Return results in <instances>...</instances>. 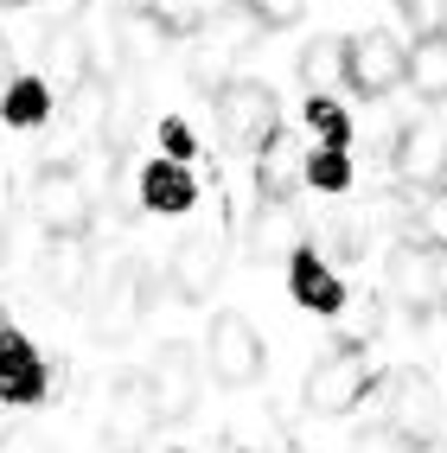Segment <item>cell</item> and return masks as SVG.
I'll use <instances>...</instances> for the list:
<instances>
[{
  "label": "cell",
  "instance_id": "cell-25",
  "mask_svg": "<svg viewBox=\"0 0 447 453\" xmlns=\"http://www.w3.org/2000/svg\"><path fill=\"white\" fill-rule=\"evenodd\" d=\"M307 128L320 134V147H351V115L333 96H307Z\"/></svg>",
  "mask_w": 447,
  "mask_h": 453
},
{
  "label": "cell",
  "instance_id": "cell-22",
  "mask_svg": "<svg viewBox=\"0 0 447 453\" xmlns=\"http://www.w3.org/2000/svg\"><path fill=\"white\" fill-rule=\"evenodd\" d=\"M0 115H7L13 128H39L51 115V83L45 77H13L7 96H0Z\"/></svg>",
  "mask_w": 447,
  "mask_h": 453
},
{
  "label": "cell",
  "instance_id": "cell-20",
  "mask_svg": "<svg viewBox=\"0 0 447 453\" xmlns=\"http://www.w3.org/2000/svg\"><path fill=\"white\" fill-rule=\"evenodd\" d=\"M301 77H307L313 96H326L333 83H345V39H339V33L307 39V51H301Z\"/></svg>",
  "mask_w": 447,
  "mask_h": 453
},
{
  "label": "cell",
  "instance_id": "cell-26",
  "mask_svg": "<svg viewBox=\"0 0 447 453\" xmlns=\"http://www.w3.org/2000/svg\"><path fill=\"white\" fill-rule=\"evenodd\" d=\"M397 19L415 39H447V0H397Z\"/></svg>",
  "mask_w": 447,
  "mask_h": 453
},
{
  "label": "cell",
  "instance_id": "cell-27",
  "mask_svg": "<svg viewBox=\"0 0 447 453\" xmlns=\"http://www.w3.org/2000/svg\"><path fill=\"white\" fill-rule=\"evenodd\" d=\"M351 453H422L409 434H397L390 421H371V428H358L351 434Z\"/></svg>",
  "mask_w": 447,
  "mask_h": 453
},
{
  "label": "cell",
  "instance_id": "cell-1",
  "mask_svg": "<svg viewBox=\"0 0 447 453\" xmlns=\"http://www.w3.org/2000/svg\"><path fill=\"white\" fill-rule=\"evenodd\" d=\"M383 294L409 319H435L447 307V256L435 243H397L390 262H383Z\"/></svg>",
  "mask_w": 447,
  "mask_h": 453
},
{
  "label": "cell",
  "instance_id": "cell-12",
  "mask_svg": "<svg viewBox=\"0 0 447 453\" xmlns=\"http://www.w3.org/2000/svg\"><path fill=\"white\" fill-rule=\"evenodd\" d=\"M39 275L51 288V300H65V307H83L89 294V275H96V250H89V236H45V256H39Z\"/></svg>",
  "mask_w": 447,
  "mask_h": 453
},
{
  "label": "cell",
  "instance_id": "cell-24",
  "mask_svg": "<svg viewBox=\"0 0 447 453\" xmlns=\"http://www.w3.org/2000/svg\"><path fill=\"white\" fill-rule=\"evenodd\" d=\"M301 179L313 192H345L351 186V154L345 147H313V154L301 160Z\"/></svg>",
  "mask_w": 447,
  "mask_h": 453
},
{
  "label": "cell",
  "instance_id": "cell-31",
  "mask_svg": "<svg viewBox=\"0 0 447 453\" xmlns=\"http://www.w3.org/2000/svg\"><path fill=\"white\" fill-rule=\"evenodd\" d=\"M326 250H333V256H358V250H365V230H358V224H333V230H326Z\"/></svg>",
  "mask_w": 447,
  "mask_h": 453
},
{
  "label": "cell",
  "instance_id": "cell-6",
  "mask_svg": "<svg viewBox=\"0 0 447 453\" xmlns=\"http://www.w3.org/2000/svg\"><path fill=\"white\" fill-rule=\"evenodd\" d=\"M365 396H371V357H365V345H333L307 371V409L313 415H345Z\"/></svg>",
  "mask_w": 447,
  "mask_h": 453
},
{
  "label": "cell",
  "instance_id": "cell-11",
  "mask_svg": "<svg viewBox=\"0 0 447 453\" xmlns=\"http://www.w3.org/2000/svg\"><path fill=\"white\" fill-rule=\"evenodd\" d=\"M390 160H397V179L415 192L447 186V122H409L403 134H390Z\"/></svg>",
  "mask_w": 447,
  "mask_h": 453
},
{
  "label": "cell",
  "instance_id": "cell-16",
  "mask_svg": "<svg viewBox=\"0 0 447 453\" xmlns=\"http://www.w3.org/2000/svg\"><path fill=\"white\" fill-rule=\"evenodd\" d=\"M192 204H198L192 166H179V160H147L141 166V211H154V218H192Z\"/></svg>",
  "mask_w": 447,
  "mask_h": 453
},
{
  "label": "cell",
  "instance_id": "cell-15",
  "mask_svg": "<svg viewBox=\"0 0 447 453\" xmlns=\"http://www.w3.org/2000/svg\"><path fill=\"white\" fill-rule=\"evenodd\" d=\"M288 294H294V307H307L320 319H339L345 313V281L333 275V262H326L320 250H294L288 256Z\"/></svg>",
  "mask_w": 447,
  "mask_h": 453
},
{
  "label": "cell",
  "instance_id": "cell-34",
  "mask_svg": "<svg viewBox=\"0 0 447 453\" xmlns=\"http://www.w3.org/2000/svg\"><path fill=\"white\" fill-rule=\"evenodd\" d=\"M441 313H447V307H441Z\"/></svg>",
  "mask_w": 447,
  "mask_h": 453
},
{
  "label": "cell",
  "instance_id": "cell-32",
  "mask_svg": "<svg viewBox=\"0 0 447 453\" xmlns=\"http://www.w3.org/2000/svg\"><path fill=\"white\" fill-rule=\"evenodd\" d=\"M7 71H13V58H7V45H0V77H7ZM7 83H13V77H7Z\"/></svg>",
  "mask_w": 447,
  "mask_h": 453
},
{
  "label": "cell",
  "instance_id": "cell-13",
  "mask_svg": "<svg viewBox=\"0 0 447 453\" xmlns=\"http://www.w3.org/2000/svg\"><path fill=\"white\" fill-rule=\"evenodd\" d=\"M166 275H173L179 300H204L218 288V275H224V236L218 230H186L179 250H173V262H166Z\"/></svg>",
  "mask_w": 447,
  "mask_h": 453
},
{
  "label": "cell",
  "instance_id": "cell-30",
  "mask_svg": "<svg viewBox=\"0 0 447 453\" xmlns=\"http://www.w3.org/2000/svg\"><path fill=\"white\" fill-rule=\"evenodd\" d=\"M0 453H51V441L39 428H7L0 434Z\"/></svg>",
  "mask_w": 447,
  "mask_h": 453
},
{
  "label": "cell",
  "instance_id": "cell-33",
  "mask_svg": "<svg viewBox=\"0 0 447 453\" xmlns=\"http://www.w3.org/2000/svg\"><path fill=\"white\" fill-rule=\"evenodd\" d=\"M422 453H447V441H435V447H422Z\"/></svg>",
  "mask_w": 447,
  "mask_h": 453
},
{
  "label": "cell",
  "instance_id": "cell-17",
  "mask_svg": "<svg viewBox=\"0 0 447 453\" xmlns=\"http://www.w3.org/2000/svg\"><path fill=\"white\" fill-rule=\"evenodd\" d=\"M89 33L83 26H51V39H45V83H58V89H83L89 83Z\"/></svg>",
  "mask_w": 447,
  "mask_h": 453
},
{
  "label": "cell",
  "instance_id": "cell-14",
  "mask_svg": "<svg viewBox=\"0 0 447 453\" xmlns=\"http://www.w3.org/2000/svg\"><path fill=\"white\" fill-rule=\"evenodd\" d=\"M0 403L13 409L45 403V357L19 326H0Z\"/></svg>",
  "mask_w": 447,
  "mask_h": 453
},
{
  "label": "cell",
  "instance_id": "cell-7",
  "mask_svg": "<svg viewBox=\"0 0 447 453\" xmlns=\"http://www.w3.org/2000/svg\"><path fill=\"white\" fill-rule=\"evenodd\" d=\"M383 421H390L397 434H409L415 447H435L441 441V389L428 371H397L383 383Z\"/></svg>",
  "mask_w": 447,
  "mask_h": 453
},
{
  "label": "cell",
  "instance_id": "cell-18",
  "mask_svg": "<svg viewBox=\"0 0 447 453\" xmlns=\"http://www.w3.org/2000/svg\"><path fill=\"white\" fill-rule=\"evenodd\" d=\"M301 160H307V154H294V134L275 128V141H268L262 154H256V192H262V204H288V198H294Z\"/></svg>",
  "mask_w": 447,
  "mask_h": 453
},
{
  "label": "cell",
  "instance_id": "cell-21",
  "mask_svg": "<svg viewBox=\"0 0 447 453\" xmlns=\"http://www.w3.org/2000/svg\"><path fill=\"white\" fill-rule=\"evenodd\" d=\"M224 13V0H147V19L160 26V33H204V26H212Z\"/></svg>",
  "mask_w": 447,
  "mask_h": 453
},
{
  "label": "cell",
  "instance_id": "cell-2",
  "mask_svg": "<svg viewBox=\"0 0 447 453\" xmlns=\"http://www.w3.org/2000/svg\"><path fill=\"white\" fill-rule=\"evenodd\" d=\"M33 218L45 236H89L96 224V192H89V179L77 166H39L33 173Z\"/></svg>",
  "mask_w": 447,
  "mask_h": 453
},
{
  "label": "cell",
  "instance_id": "cell-23",
  "mask_svg": "<svg viewBox=\"0 0 447 453\" xmlns=\"http://www.w3.org/2000/svg\"><path fill=\"white\" fill-rule=\"evenodd\" d=\"M250 250H256V256H281V262L301 250V243H294V211H288V204H262V211H256Z\"/></svg>",
  "mask_w": 447,
  "mask_h": 453
},
{
  "label": "cell",
  "instance_id": "cell-3",
  "mask_svg": "<svg viewBox=\"0 0 447 453\" xmlns=\"http://www.w3.org/2000/svg\"><path fill=\"white\" fill-rule=\"evenodd\" d=\"M218 128H224L230 147L262 154V147L275 141V128H281L275 89H268L262 77H230V83H218Z\"/></svg>",
  "mask_w": 447,
  "mask_h": 453
},
{
  "label": "cell",
  "instance_id": "cell-19",
  "mask_svg": "<svg viewBox=\"0 0 447 453\" xmlns=\"http://www.w3.org/2000/svg\"><path fill=\"white\" fill-rule=\"evenodd\" d=\"M403 83H409L422 103H447V39H415Z\"/></svg>",
  "mask_w": 447,
  "mask_h": 453
},
{
  "label": "cell",
  "instance_id": "cell-5",
  "mask_svg": "<svg viewBox=\"0 0 447 453\" xmlns=\"http://www.w3.org/2000/svg\"><path fill=\"white\" fill-rule=\"evenodd\" d=\"M204 365L224 389H256L268 371V351H262V332L243 313H218L212 332H204Z\"/></svg>",
  "mask_w": 447,
  "mask_h": 453
},
{
  "label": "cell",
  "instance_id": "cell-9",
  "mask_svg": "<svg viewBox=\"0 0 447 453\" xmlns=\"http://www.w3.org/2000/svg\"><path fill=\"white\" fill-rule=\"evenodd\" d=\"M147 389H154V409H160V428L173 421H192L198 415V357L186 339H166L147 365Z\"/></svg>",
  "mask_w": 447,
  "mask_h": 453
},
{
  "label": "cell",
  "instance_id": "cell-4",
  "mask_svg": "<svg viewBox=\"0 0 447 453\" xmlns=\"http://www.w3.org/2000/svg\"><path fill=\"white\" fill-rule=\"evenodd\" d=\"M147 307H154V268L147 262H122L115 275L96 281V294H89V326H96V339H128V332L147 319Z\"/></svg>",
  "mask_w": 447,
  "mask_h": 453
},
{
  "label": "cell",
  "instance_id": "cell-8",
  "mask_svg": "<svg viewBox=\"0 0 447 453\" xmlns=\"http://www.w3.org/2000/svg\"><path fill=\"white\" fill-rule=\"evenodd\" d=\"M409 71V45L390 33V26H371V33L345 39V83L358 96H390Z\"/></svg>",
  "mask_w": 447,
  "mask_h": 453
},
{
  "label": "cell",
  "instance_id": "cell-10",
  "mask_svg": "<svg viewBox=\"0 0 447 453\" xmlns=\"http://www.w3.org/2000/svg\"><path fill=\"white\" fill-rule=\"evenodd\" d=\"M160 428V409H154V389H147V371L141 377H122L109 389V409H103V441L109 453H141Z\"/></svg>",
  "mask_w": 447,
  "mask_h": 453
},
{
  "label": "cell",
  "instance_id": "cell-29",
  "mask_svg": "<svg viewBox=\"0 0 447 453\" xmlns=\"http://www.w3.org/2000/svg\"><path fill=\"white\" fill-rule=\"evenodd\" d=\"M250 13L262 19V26H294L307 13V0H250Z\"/></svg>",
  "mask_w": 447,
  "mask_h": 453
},
{
  "label": "cell",
  "instance_id": "cell-28",
  "mask_svg": "<svg viewBox=\"0 0 447 453\" xmlns=\"http://www.w3.org/2000/svg\"><path fill=\"white\" fill-rule=\"evenodd\" d=\"M160 147H166V160H179V166H192V154H198V141H192V128L179 122V115L160 122Z\"/></svg>",
  "mask_w": 447,
  "mask_h": 453
}]
</instances>
